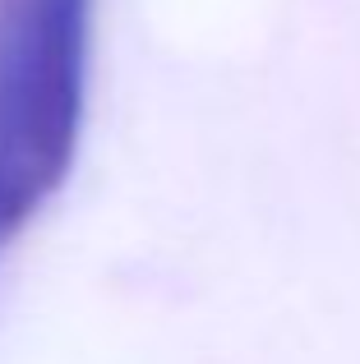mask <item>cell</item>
I'll use <instances>...</instances> for the list:
<instances>
[{
  "label": "cell",
  "instance_id": "cell-1",
  "mask_svg": "<svg viewBox=\"0 0 360 364\" xmlns=\"http://www.w3.org/2000/svg\"><path fill=\"white\" fill-rule=\"evenodd\" d=\"M92 0H18L0 37V249L46 208L79 152Z\"/></svg>",
  "mask_w": 360,
  "mask_h": 364
}]
</instances>
